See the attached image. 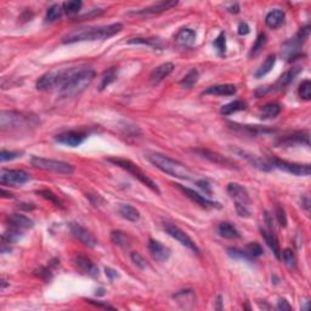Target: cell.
<instances>
[{"label": "cell", "mask_w": 311, "mask_h": 311, "mask_svg": "<svg viewBox=\"0 0 311 311\" xmlns=\"http://www.w3.org/2000/svg\"><path fill=\"white\" fill-rule=\"evenodd\" d=\"M40 125L38 115L28 112L3 111L0 113V130L10 132H31Z\"/></svg>", "instance_id": "cell-1"}, {"label": "cell", "mask_w": 311, "mask_h": 311, "mask_svg": "<svg viewBox=\"0 0 311 311\" xmlns=\"http://www.w3.org/2000/svg\"><path fill=\"white\" fill-rule=\"evenodd\" d=\"M145 158L151 163L153 167L160 169L161 172L170 175V177L178 178L181 180H195L196 179V173L192 172L187 165L168 157L165 154L160 152L148 151L145 153Z\"/></svg>", "instance_id": "cell-2"}, {"label": "cell", "mask_w": 311, "mask_h": 311, "mask_svg": "<svg viewBox=\"0 0 311 311\" xmlns=\"http://www.w3.org/2000/svg\"><path fill=\"white\" fill-rule=\"evenodd\" d=\"M123 30L122 23H112L108 26H98V27L79 28L68 33L64 37V43L71 44L77 42H86V40H102L113 37Z\"/></svg>", "instance_id": "cell-3"}, {"label": "cell", "mask_w": 311, "mask_h": 311, "mask_svg": "<svg viewBox=\"0 0 311 311\" xmlns=\"http://www.w3.org/2000/svg\"><path fill=\"white\" fill-rule=\"evenodd\" d=\"M95 71L90 68H74L71 76L67 78L64 85L60 88V93L64 98H74L83 93L95 78Z\"/></svg>", "instance_id": "cell-4"}, {"label": "cell", "mask_w": 311, "mask_h": 311, "mask_svg": "<svg viewBox=\"0 0 311 311\" xmlns=\"http://www.w3.org/2000/svg\"><path fill=\"white\" fill-rule=\"evenodd\" d=\"M76 67H69V68H55L51 71L47 72L45 74H43L39 79L37 81L38 90L40 91H48L51 90L54 88H61L65 84V82L67 81L71 73L73 72V69Z\"/></svg>", "instance_id": "cell-5"}, {"label": "cell", "mask_w": 311, "mask_h": 311, "mask_svg": "<svg viewBox=\"0 0 311 311\" xmlns=\"http://www.w3.org/2000/svg\"><path fill=\"white\" fill-rule=\"evenodd\" d=\"M107 162L112 163V164L117 165V167L122 168V169H124L125 172H128L129 174H131L132 177L135 178V179L139 180L141 184H144L145 186H147L148 189H151L152 191H154L156 194L160 195L161 191L160 189H158L157 184L153 181L152 179H149L148 177H147L146 174H145L144 172H142L141 169H140L139 167H137L135 163H132L131 161L129 160H125V158H119V157H112V158H107Z\"/></svg>", "instance_id": "cell-6"}, {"label": "cell", "mask_w": 311, "mask_h": 311, "mask_svg": "<svg viewBox=\"0 0 311 311\" xmlns=\"http://www.w3.org/2000/svg\"><path fill=\"white\" fill-rule=\"evenodd\" d=\"M226 190H228L229 196L235 201V208L238 215L242 216V218H249V206L252 201H250L249 194L247 192V190L243 186H241L240 184H237V182H230Z\"/></svg>", "instance_id": "cell-7"}, {"label": "cell", "mask_w": 311, "mask_h": 311, "mask_svg": "<svg viewBox=\"0 0 311 311\" xmlns=\"http://www.w3.org/2000/svg\"><path fill=\"white\" fill-rule=\"evenodd\" d=\"M31 164L37 169L47 170V172H54L56 174L62 175H72L74 172L73 165L69 163L62 162V161L51 160V158H44V157H32L31 160Z\"/></svg>", "instance_id": "cell-8"}, {"label": "cell", "mask_w": 311, "mask_h": 311, "mask_svg": "<svg viewBox=\"0 0 311 311\" xmlns=\"http://www.w3.org/2000/svg\"><path fill=\"white\" fill-rule=\"evenodd\" d=\"M192 152H194L195 154H197V156H199L201 158H204V160H207L208 162L214 163V164L216 165H220V167L235 170L240 169L237 163H235L232 160H230V158L224 157L223 154L218 153V152L211 151V149L207 148H196L192 149Z\"/></svg>", "instance_id": "cell-9"}, {"label": "cell", "mask_w": 311, "mask_h": 311, "mask_svg": "<svg viewBox=\"0 0 311 311\" xmlns=\"http://www.w3.org/2000/svg\"><path fill=\"white\" fill-rule=\"evenodd\" d=\"M31 180L30 174L21 169H1L0 170V184L6 186L18 187Z\"/></svg>", "instance_id": "cell-10"}, {"label": "cell", "mask_w": 311, "mask_h": 311, "mask_svg": "<svg viewBox=\"0 0 311 311\" xmlns=\"http://www.w3.org/2000/svg\"><path fill=\"white\" fill-rule=\"evenodd\" d=\"M163 230H164L165 232L170 236V237H173L174 240H177L180 245H182L184 247H186L187 249H190L191 252L196 253V254H198L199 253V248L197 247V245L195 243V241L192 240V238L190 237V236L187 235L185 231H182L181 229L178 228L177 225H174V224H170V223H165L164 225H163Z\"/></svg>", "instance_id": "cell-11"}, {"label": "cell", "mask_w": 311, "mask_h": 311, "mask_svg": "<svg viewBox=\"0 0 311 311\" xmlns=\"http://www.w3.org/2000/svg\"><path fill=\"white\" fill-rule=\"evenodd\" d=\"M270 165L272 168H277V169L289 173V174L296 175V177H309L311 173L310 164H299V163L287 162V161L279 160V158H272Z\"/></svg>", "instance_id": "cell-12"}, {"label": "cell", "mask_w": 311, "mask_h": 311, "mask_svg": "<svg viewBox=\"0 0 311 311\" xmlns=\"http://www.w3.org/2000/svg\"><path fill=\"white\" fill-rule=\"evenodd\" d=\"M309 35H310V26H305V27L300 28V31H299V32L296 33V34L294 35V37L292 38L289 42H287L286 44L283 45L284 51L288 52V57H289L288 61L289 62H291L292 60L295 59V57L300 56V54L298 52V50L300 49L301 45L306 42V39L309 38Z\"/></svg>", "instance_id": "cell-13"}, {"label": "cell", "mask_w": 311, "mask_h": 311, "mask_svg": "<svg viewBox=\"0 0 311 311\" xmlns=\"http://www.w3.org/2000/svg\"><path fill=\"white\" fill-rule=\"evenodd\" d=\"M69 231H71L73 237H76L79 242H82L86 247L95 248L98 246V240L94 237L93 233L86 230L85 228H83L81 224L71 223L69 224Z\"/></svg>", "instance_id": "cell-14"}, {"label": "cell", "mask_w": 311, "mask_h": 311, "mask_svg": "<svg viewBox=\"0 0 311 311\" xmlns=\"http://www.w3.org/2000/svg\"><path fill=\"white\" fill-rule=\"evenodd\" d=\"M177 5H178V1H175V0L160 1V3L153 4V5H151V6H147V8L141 9V10L131 11V13H129V15H132V16L154 15V14H161V13H164V11L170 10V9L175 8Z\"/></svg>", "instance_id": "cell-15"}, {"label": "cell", "mask_w": 311, "mask_h": 311, "mask_svg": "<svg viewBox=\"0 0 311 311\" xmlns=\"http://www.w3.org/2000/svg\"><path fill=\"white\" fill-rule=\"evenodd\" d=\"M276 145L278 147H292V146H295V145H305V146H309V145H310L309 132L295 131L293 132V134L286 135V136L277 140Z\"/></svg>", "instance_id": "cell-16"}, {"label": "cell", "mask_w": 311, "mask_h": 311, "mask_svg": "<svg viewBox=\"0 0 311 311\" xmlns=\"http://www.w3.org/2000/svg\"><path fill=\"white\" fill-rule=\"evenodd\" d=\"M74 265H76L77 269L82 272V274L86 275V276L90 277H96L98 276V267L96 266L95 262L88 258L84 254H78L74 257L73 259Z\"/></svg>", "instance_id": "cell-17"}, {"label": "cell", "mask_w": 311, "mask_h": 311, "mask_svg": "<svg viewBox=\"0 0 311 311\" xmlns=\"http://www.w3.org/2000/svg\"><path fill=\"white\" fill-rule=\"evenodd\" d=\"M177 187L180 190V191L184 192L185 196L189 197L192 202L199 204V206L203 207V208H220L219 203H216V202H213V201H211V199L206 198V197L202 196V195H199L198 192H196L195 190L190 189V187L182 186V185H179V184L177 185Z\"/></svg>", "instance_id": "cell-18"}, {"label": "cell", "mask_w": 311, "mask_h": 311, "mask_svg": "<svg viewBox=\"0 0 311 311\" xmlns=\"http://www.w3.org/2000/svg\"><path fill=\"white\" fill-rule=\"evenodd\" d=\"M148 250L151 253L152 258H153L156 262H165V260L169 259L170 257V249L165 246H163L162 243L158 242L156 240H149L148 241Z\"/></svg>", "instance_id": "cell-19"}, {"label": "cell", "mask_w": 311, "mask_h": 311, "mask_svg": "<svg viewBox=\"0 0 311 311\" xmlns=\"http://www.w3.org/2000/svg\"><path fill=\"white\" fill-rule=\"evenodd\" d=\"M55 139H56L57 142H60L62 145H66V146L69 147H77L83 144L85 135L78 131H66L62 132V134H59Z\"/></svg>", "instance_id": "cell-20"}, {"label": "cell", "mask_w": 311, "mask_h": 311, "mask_svg": "<svg viewBox=\"0 0 311 311\" xmlns=\"http://www.w3.org/2000/svg\"><path fill=\"white\" fill-rule=\"evenodd\" d=\"M175 66L172 62H165V64L161 65V66L156 67L153 71L149 74V79H151L152 84H160L161 82L164 81L168 76L173 73Z\"/></svg>", "instance_id": "cell-21"}, {"label": "cell", "mask_w": 311, "mask_h": 311, "mask_svg": "<svg viewBox=\"0 0 311 311\" xmlns=\"http://www.w3.org/2000/svg\"><path fill=\"white\" fill-rule=\"evenodd\" d=\"M8 224L10 225V228L17 229V230H28V229H32L34 226L32 219L18 213H14L9 215Z\"/></svg>", "instance_id": "cell-22"}, {"label": "cell", "mask_w": 311, "mask_h": 311, "mask_svg": "<svg viewBox=\"0 0 311 311\" xmlns=\"http://www.w3.org/2000/svg\"><path fill=\"white\" fill-rule=\"evenodd\" d=\"M236 94V86L233 84H218V85L209 86L204 90L203 95L214 96H232Z\"/></svg>", "instance_id": "cell-23"}, {"label": "cell", "mask_w": 311, "mask_h": 311, "mask_svg": "<svg viewBox=\"0 0 311 311\" xmlns=\"http://www.w3.org/2000/svg\"><path fill=\"white\" fill-rule=\"evenodd\" d=\"M233 151H235L237 154H240L242 158H245L247 162H249L253 167L258 168V169L262 170V172H269V170L272 168L269 163H265L264 161L259 160L255 154L248 153V152L242 151V149H237V148H233Z\"/></svg>", "instance_id": "cell-24"}, {"label": "cell", "mask_w": 311, "mask_h": 311, "mask_svg": "<svg viewBox=\"0 0 311 311\" xmlns=\"http://www.w3.org/2000/svg\"><path fill=\"white\" fill-rule=\"evenodd\" d=\"M284 18H286V14L284 11L279 10V9H275V10L270 11L269 14L265 17V23L269 28L271 30H276V28L281 27L284 22Z\"/></svg>", "instance_id": "cell-25"}, {"label": "cell", "mask_w": 311, "mask_h": 311, "mask_svg": "<svg viewBox=\"0 0 311 311\" xmlns=\"http://www.w3.org/2000/svg\"><path fill=\"white\" fill-rule=\"evenodd\" d=\"M299 72H300V68H292L289 69V71L284 72V73L277 79V82L275 83V85L272 86V89L277 91L284 90V89L294 81V78H295Z\"/></svg>", "instance_id": "cell-26"}, {"label": "cell", "mask_w": 311, "mask_h": 311, "mask_svg": "<svg viewBox=\"0 0 311 311\" xmlns=\"http://www.w3.org/2000/svg\"><path fill=\"white\" fill-rule=\"evenodd\" d=\"M175 42L181 47H192L196 42V33L191 28H181L175 35Z\"/></svg>", "instance_id": "cell-27"}, {"label": "cell", "mask_w": 311, "mask_h": 311, "mask_svg": "<svg viewBox=\"0 0 311 311\" xmlns=\"http://www.w3.org/2000/svg\"><path fill=\"white\" fill-rule=\"evenodd\" d=\"M282 106L278 102H269L262 106L259 111V117L262 119H274L281 113Z\"/></svg>", "instance_id": "cell-28"}, {"label": "cell", "mask_w": 311, "mask_h": 311, "mask_svg": "<svg viewBox=\"0 0 311 311\" xmlns=\"http://www.w3.org/2000/svg\"><path fill=\"white\" fill-rule=\"evenodd\" d=\"M262 238H264L265 243H266L267 246H269L270 249L272 250V253L275 254V257L277 258V259H281V248H279V243L278 241H277V237L276 235H275L272 231H266V230H262Z\"/></svg>", "instance_id": "cell-29"}, {"label": "cell", "mask_w": 311, "mask_h": 311, "mask_svg": "<svg viewBox=\"0 0 311 311\" xmlns=\"http://www.w3.org/2000/svg\"><path fill=\"white\" fill-rule=\"evenodd\" d=\"M173 298L175 300H178V303L182 306L184 309H190L187 304H191L192 306L196 303V295H195V292L191 291V289H186V291H180L178 293H175L173 295Z\"/></svg>", "instance_id": "cell-30"}, {"label": "cell", "mask_w": 311, "mask_h": 311, "mask_svg": "<svg viewBox=\"0 0 311 311\" xmlns=\"http://www.w3.org/2000/svg\"><path fill=\"white\" fill-rule=\"evenodd\" d=\"M120 216L124 218L125 220L131 221V223H136L140 220V213L135 207L130 206V204H120L118 208Z\"/></svg>", "instance_id": "cell-31"}, {"label": "cell", "mask_w": 311, "mask_h": 311, "mask_svg": "<svg viewBox=\"0 0 311 311\" xmlns=\"http://www.w3.org/2000/svg\"><path fill=\"white\" fill-rule=\"evenodd\" d=\"M111 241L123 249H128L131 246V240H130L129 236L119 230H115L111 232Z\"/></svg>", "instance_id": "cell-32"}, {"label": "cell", "mask_w": 311, "mask_h": 311, "mask_svg": "<svg viewBox=\"0 0 311 311\" xmlns=\"http://www.w3.org/2000/svg\"><path fill=\"white\" fill-rule=\"evenodd\" d=\"M218 232L221 237L229 238V240H236L241 237V233L237 229L230 223H221L218 228Z\"/></svg>", "instance_id": "cell-33"}, {"label": "cell", "mask_w": 311, "mask_h": 311, "mask_svg": "<svg viewBox=\"0 0 311 311\" xmlns=\"http://www.w3.org/2000/svg\"><path fill=\"white\" fill-rule=\"evenodd\" d=\"M246 108H247V103H246L245 101L236 100L232 101V102L224 105L223 107L220 108V113L224 115H232V113L238 112V111L246 110Z\"/></svg>", "instance_id": "cell-34"}, {"label": "cell", "mask_w": 311, "mask_h": 311, "mask_svg": "<svg viewBox=\"0 0 311 311\" xmlns=\"http://www.w3.org/2000/svg\"><path fill=\"white\" fill-rule=\"evenodd\" d=\"M275 62H276V56L275 55H269V56L265 59V61L262 62V66L258 68V71L255 72V78H262V77L266 76L275 66Z\"/></svg>", "instance_id": "cell-35"}, {"label": "cell", "mask_w": 311, "mask_h": 311, "mask_svg": "<svg viewBox=\"0 0 311 311\" xmlns=\"http://www.w3.org/2000/svg\"><path fill=\"white\" fill-rule=\"evenodd\" d=\"M115 78H117V68H115V67H111V68H108L107 71L102 74L101 83L100 85H98V90H105L111 83H113V82L115 81Z\"/></svg>", "instance_id": "cell-36"}, {"label": "cell", "mask_w": 311, "mask_h": 311, "mask_svg": "<svg viewBox=\"0 0 311 311\" xmlns=\"http://www.w3.org/2000/svg\"><path fill=\"white\" fill-rule=\"evenodd\" d=\"M21 232L20 230H17V229H14V228H10V230L9 231H5V232L3 233V236H1V246H10V245H14L15 242H17L18 240L21 238Z\"/></svg>", "instance_id": "cell-37"}, {"label": "cell", "mask_w": 311, "mask_h": 311, "mask_svg": "<svg viewBox=\"0 0 311 311\" xmlns=\"http://www.w3.org/2000/svg\"><path fill=\"white\" fill-rule=\"evenodd\" d=\"M198 78H199L198 71H197V69H191V71H190L189 73H187L186 76L180 81V85L185 89H191L192 86L198 82Z\"/></svg>", "instance_id": "cell-38"}, {"label": "cell", "mask_w": 311, "mask_h": 311, "mask_svg": "<svg viewBox=\"0 0 311 311\" xmlns=\"http://www.w3.org/2000/svg\"><path fill=\"white\" fill-rule=\"evenodd\" d=\"M266 42H267V37L265 33H262V34L258 35V38L255 39V43L253 44L252 47V50H250L249 52V56H257V55H259L260 52H262V50L264 49V47L266 45Z\"/></svg>", "instance_id": "cell-39"}, {"label": "cell", "mask_w": 311, "mask_h": 311, "mask_svg": "<svg viewBox=\"0 0 311 311\" xmlns=\"http://www.w3.org/2000/svg\"><path fill=\"white\" fill-rule=\"evenodd\" d=\"M62 11H64V9H62L61 5H59V4H54V5H51L49 9H48L47 17L45 18H47L48 22H54V21L59 20V18L61 17Z\"/></svg>", "instance_id": "cell-40"}, {"label": "cell", "mask_w": 311, "mask_h": 311, "mask_svg": "<svg viewBox=\"0 0 311 311\" xmlns=\"http://www.w3.org/2000/svg\"><path fill=\"white\" fill-rule=\"evenodd\" d=\"M82 5H83V3L79 1V0H71V1H66V3H64L62 9H64V11L66 14L72 15V14L78 13V11L82 9Z\"/></svg>", "instance_id": "cell-41"}, {"label": "cell", "mask_w": 311, "mask_h": 311, "mask_svg": "<svg viewBox=\"0 0 311 311\" xmlns=\"http://www.w3.org/2000/svg\"><path fill=\"white\" fill-rule=\"evenodd\" d=\"M281 258H283V262L284 264L287 265V267H289V269H294V267H295L296 259L293 250L287 248V249H284L283 253L281 254Z\"/></svg>", "instance_id": "cell-42"}, {"label": "cell", "mask_w": 311, "mask_h": 311, "mask_svg": "<svg viewBox=\"0 0 311 311\" xmlns=\"http://www.w3.org/2000/svg\"><path fill=\"white\" fill-rule=\"evenodd\" d=\"M298 93H299V96H300L303 100L305 101H309L311 98V82L310 81H304L303 83L299 85V89H298Z\"/></svg>", "instance_id": "cell-43"}, {"label": "cell", "mask_w": 311, "mask_h": 311, "mask_svg": "<svg viewBox=\"0 0 311 311\" xmlns=\"http://www.w3.org/2000/svg\"><path fill=\"white\" fill-rule=\"evenodd\" d=\"M228 254L230 255L233 259H241V260H247V262H250L253 259L247 252H243V250L237 249V248H229Z\"/></svg>", "instance_id": "cell-44"}, {"label": "cell", "mask_w": 311, "mask_h": 311, "mask_svg": "<svg viewBox=\"0 0 311 311\" xmlns=\"http://www.w3.org/2000/svg\"><path fill=\"white\" fill-rule=\"evenodd\" d=\"M130 258H131V262H134V264L136 265V266L139 267V269L145 270V269H147V267H148V262H146V259H145V258L142 257V255L140 254V253L132 252L131 254H130Z\"/></svg>", "instance_id": "cell-45"}, {"label": "cell", "mask_w": 311, "mask_h": 311, "mask_svg": "<svg viewBox=\"0 0 311 311\" xmlns=\"http://www.w3.org/2000/svg\"><path fill=\"white\" fill-rule=\"evenodd\" d=\"M247 253L252 258H258L264 253V249H262V247L258 242H250L247 246Z\"/></svg>", "instance_id": "cell-46"}, {"label": "cell", "mask_w": 311, "mask_h": 311, "mask_svg": "<svg viewBox=\"0 0 311 311\" xmlns=\"http://www.w3.org/2000/svg\"><path fill=\"white\" fill-rule=\"evenodd\" d=\"M214 48L216 49V51L220 55H224L226 51V39H225V33H220L219 37L214 40L213 43Z\"/></svg>", "instance_id": "cell-47"}, {"label": "cell", "mask_w": 311, "mask_h": 311, "mask_svg": "<svg viewBox=\"0 0 311 311\" xmlns=\"http://www.w3.org/2000/svg\"><path fill=\"white\" fill-rule=\"evenodd\" d=\"M21 156H22V152L6 151V149H3V151L0 152V161H1V162L13 161V160H16V158L21 157Z\"/></svg>", "instance_id": "cell-48"}, {"label": "cell", "mask_w": 311, "mask_h": 311, "mask_svg": "<svg viewBox=\"0 0 311 311\" xmlns=\"http://www.w3.org/2000/svg\"><path fill=\"white\" fill-rule=\"evenodd\" d=\"M275 213H276V219H277V221H278L279 225H281L282 228H286L287 226V215H286V212H284L283 207H281L277 204L276 209H275Z\"/></svg>", "instance_id": "cell-49"}, {"label": "cell", "mask_w": 311, "mask_h": 311, "mask_svg": "<svg viewBox=\"0 0 311 311\" xmlns=\"http://www.w3.org/2000/svg\"><path fill=\"white\" fill-rule=\"evenodd\" d=\"M38 195H40L42 197H44V198L49 199V201H51L52 203H55V206H61V203H60L59 199L56 198V196H55L52 192L48 191V190H43V191H38Z\"/></svg>", "instance_id": "cell-50"}, {"label": "cell", "mask_w": 311, "mask_h": 311, "mask_svg": "<svg viewBox=\"0 0 311 311\" xmlns=\"http://www.w3.org/2000/svg\"><path fill=\"white\" fill-rule=\"evenodd\" d=\"M35 275H37V276H39L40 278H43V279H50L52 277L51 272H50V270L47 269V267H39V270H37V271H35Z\"/></svg>", "instance_id": "cell-51"}, {"label": "cell", "mask_w": 311, "mask_h": 311, "mask_svg": "<svg viewBox=\"0 0 311 311\" xmlns=\"http://www.w3.org/2000/svg\"><path fill=\"white\" fill-rule=\"evenodd\" d=\"M276 308H277V310H281V311L292 310V306L289 305V303L286 300V299H279L278 303H277Z\"/></svg>", "instance_id": "cell-52"}, {"label": "cell", "mask_w": 311, "mask_h": 311, "mask_svg": "<svg viewBox=\"0 0 311 311\" xmlns=\"http://www.w3.org/2000/svg\"><path fill=\"white\" fill-rule=\"evenodd\" d=\"M249 32H250L249 26H248L247 23H245V22L240 23V26H238V34H240V35H247Z\"/></svg>", "instance_id": "cell-53"}, {"label": "cell", "mask_w": 311, "mask_h": 311, "mask_svg": "<svg viewBox=\"0 0 311 311\" xmlns=\"http://www.w3.org/2000/svg\"><path fill=\"white\" fill-rule=\"evenodd\" d=\"M197 185H198V186L201 187L204 192H207V194H211L212 192L211 185H209L206 180H198V181H197Z\"/></svg>", "instance_id": "cell-54"}, {"label": "cell", "mask_w": 311, "mask_h": 311, "mask_svg": "<svg viewBox=\"0 0 311 311\" xmlns=\"http://www.w3.org/2000/svg\"><path fill=\"white\" fill-rule=\"evenodd\" d=\"M105 272H106V276H107L110 279H115L118 277V272L115 271V270L111 269V267H106Z\"/></svg>", "instance_id": "cell-55"}, {"label": "cell", "mask_w": 311, "mask_h": 311, "mask_svg": "<svg viewBox=\"0 0 311 311\" xmlns=\"http://www.w3.org/2000/svg\"><path fill=\"white\" fill-rule=\"evenodd\" d=\"M89 304H93V305L98 306V308H105V309H115L113 306L108 305V304H101V303H96L95 300H86Z\"/></svg>", "instance_id": "cell-56"}, {"label": "cell", "mask_w": 311, "mask_h": 311, "mask_svg": "<svg viewBox=\"0 0 311 311\" xmlns=\"http://www.w3.org/2000/svg\"><path fill=\"white\" fill-rule=\"evenodd\" d=\"M18 208L25 209V211H32V209H34V206L32 203H18Z\"/></svg>", "instance_id": "cell-57"}, {"label": "cell", "mask_w": 311, "mask_h": 311, "mask_svg": "<svg viewBox=\"0 0 311 311\" xmlns=\"http://www.w3.org/2000/svg\"><path fill=\"white\" fill-rule=\"evenodd\" d=\"M228 10L230 11L231 14H238L240 13V5H238V4H233V5L229 6Z\"/></svg>", "instance_id": "cell-58"}, {"label": "cell", "mask_w": 311, "mask_h": 311, "mask_svg": "<svg viewBox=\"0 0 311 311\" xmlns=\"http://www.w3.org/2000/svg\"><path fill=\"white\" fill-rule=\"evenodd\" d=\"M303 207L306 209V211H309V207H310V201H309L308 197H304L303 198Z\"/></svg>", "instance_id": "cell-59"}, {"label": "cell", "mask_w": 311, "mask_h": 311, "mask_svg": "<svg viewBox=\"0 0 311 311\" xmlns=\"http://www.w3.org/2000/svg\"><path fill=\"white\" fill-rule=\"evenodd\" d=\"M1 196H3V197H10V198H11V197H13V195H11V194H9V192H6L5 191V190H1Z\"/></svg>", "instance_id": "cell-60"}]
</instances>
